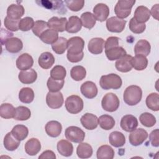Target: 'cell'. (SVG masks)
Instances as JSON below:
<instances>
[{
	"label": "cell",
	"mask_w": 159,
	"mask_h": 159,
	"mask_svg": "<svg viewBox=\"0 0 159 159\" xmlns=\"http://www.w3.org/2000/svg\"><path fill=\"white\" fill-rule=\"evenodd\" d=\"M129 29L131 32H132L134 34H141L146 29V25L145 24H140L138 23L135 19L132 17L129 22Z\"/></svg>",
	"instance_id": "48"
},
{
	"label": "cell",
	"mask_w": 159,
	"mask_h": 159,
	"mask_svg": "<svg viewBox=\"0 0 159 159\" xmlns=\"http://www.w3.org/2000/svg\"><path fill=\"white\" fill-rule=\"evenodd\" d=\"M120 101L118 97L112 93H107L104 96L101 101V106L104 110L107 112H114L119 107Z\"/></svg>",
	"instance_id": "6"
},
{
	"label": "cell",
	"mask_w": 159,
	"mask_h": 159,
	"mask_svg": "<svg viewBox=\"0 0 159 159\" xmlns=\"http://www.w3.org/2000/svg\"><path fill=\"white\" fill-rule=\"evenodd\" d=\"M4 44L7 51L12 53H18L23 48L22 40L17 37H11L8 39Z\"/></svg>",
	"instance_id": "22"
},
{
	"label": "cell",
	"mask_w": 159,
	"mask_h": 159,
	"mask_svg": "<svg viewBox=\"0 0 159 159\" xmlns=\"http://www.w3.org/2000/svg\"><path fill=\"white\" fill-rule=\"evenodd\" d=\"M76 154L80 158H88L93 155L92 147L88 143H80L76 148Z\"/></svg>",
	"instance_id": "33"
},
{
	"label": "cell",
	"mask_w": 159,
	"mask_h": 159,
	"mask_svg": "<svg viewBox=\"0 0 159 159\" xmlns=\"http://www.w3.org/2000/svg\"><path fill=\"white\" fill-rule=\"evenodd\" d=\"M81 27L82 23L81 19L78 16H73L69 17L66 25V30L68 33H76L81 29Z\"/></svg>",
	"instance_id": "26"
},
{
	"label": "cell",
	"mask_w": 159,
	"mask_h": 159,
	"mask_svg": "<svg viewBox=\"0 0 159 159\" xmlns=\"http://www.w3.org/2000/svg\"><path fill=\"white\" fill-rule=\"evenodd\" d=\"M142 91L140 87L137 85H130L124 91L123 99L129 106H135L142 99Z\"/></svg>",
	"instance_id": "2"
},
{
	"label": "cell",
	"mask_w": 159,
	"mask_h": 159,
	"mask_svg": "<svg viewBox=\"0 0 159 159\" xmlns=\"http://www.w3.org/2000/svg\"><path fill=\"white\" fill-rule=\"evenodd\" d=\"M93 15L96 20L103 22L109 15V8L105 4L98 3L93 8Z\"/></svg>",
	"instance_id": "15"
},
{
	"label": "cell",
	"mask_w": 159,
	"mask_h": 159,
	"mask_svg": "<svg viewBox=\"0 0 159 159\" xmlns=\"http://www.w3.org/2000/svg\"><path fill=\"white\" fill-rule=\"evenodd\" d=\"M105 53L107 58L110 61L118 60L122 57L127 54L125 50L122 47H119V46H117L108 50H106Z\"/></svg>",
	"instance_id": "30"
},
{
	"label": "cell",
	"mask_w": 159,
	"mask_h": 159,
	"mask_svg": "<svg viewBox=\"0 0 159 159\" xmlns=\"http://www.w3.org/2000/svg\"><path fill=\"white\" fill-rule=\"evenodd\" d=\"M39 66L43 69L47 70L52 66L55 63V58L53 55L48 52L42 53L38 59Z\"/></svg>",
	"instance_id": "25"
},
{
	"label": "cell",
	"mask_w": 159,
	"mask_h": 159,
	"mask_svg": "<svg viewBox=\"0 0 159 159\" xmlns=\"http://www.w3.org/2000/svg\"><path fill=\"white\" fill-rule=\"evenodd\" d=\"M1 43L4 44L5 42L7 41V40L11 37H12L13 34L9 30H7L6 29H4L3 28H1Z\"/></svg>",
	"instance_id": "55"
},
{
	"label": "cell",
	"mask_w": 159,
	"mask_h": 159,
	"mask_svg": "<svg viewBox=\"0 0 159 159\" xmlns=\"http://www.w3.org/2000/svg\"><path fill=\"white\" fill-rule=\"evenodd\" d=\"M84 41L80 37H73L68 40L67 58L71 63L80 61L84 57Z\"/></svg>",
	"instance_id": "1"
},
{
	"label": "cell",
	"mask_w": 159,
	"mask_h": 159,
	"mask_svg": "<svg viewBox=\"0 0 159 159\" xmlns=\"http://www.w3.org/2000/svg\"><path fill=\"white\" fill-rule=\"evenodd\" d=\"M65 2L68 8L74 12L80 11L84 5V0H66Z\"/></svg>",
	"instance_id": "51"
},
{
	"label": "cell",
	"mask_w": 159,
	"mask_h": 159,
	"mask_svg": "<svg viewBox=\"0 0 159 159\" xmlns=\"http://www.w3.org/2000/svg\"><path fill=\"white\" fill-rule=\"evenodd\" d=\"M104 40L100 37L91 39L88 42V49L90 53L94 55H98L102 52L104 47Z\"/></svg>",
	"instance_id": "18"
},
{
	"label": "cell",
	"mask_w": 159,
	"mask_h": 159,
	"mask_svg": "<svg viewBox=\"0 0 159 159\" xmlns=\"http://www.w3.org/2000/svg\"><path fill=\"white\" fill-rule=\"evenodd\" d=\"M146 105L147 107L153 111L159 110V96L157 93L150 94L146 98Z\"/></svg>",
	"instance_id": "41"
},
{
	"label": "cell",
	"mask_w": 159,
	"mask_h": 159,
	"mask_svg": "<svg viewBox=\"0 0 159 159\" xmlns=\"http://www.w3.org/2000/svg\"><path fill=\"white\" fill-rule=\"evenodd\" d=\"M20 141L17 140L11 134L8 132L4 137L3 143L4 148L8 151H14L19 146Z\"/></svg>",
	"instance_id": "32"
},
{
	"label": "cell",
	"mask_w": 159,
	"mask_h": 159,
	"mask_svg": "<svg viewBox=\"0 0 159 159\" xmlns=\"http://www.w3.org/2000/svg\"><path fill=\"white\" fill-rule=\"evenodd\" d=\"M150 16V11L146 6H139L136 8L133 17L138 23L145 24L149 20Z\"/></svg>",
	"instance_id": "19"
},
{
	"label": "cell",
	"mask_w": 159,
	"mask_h": 159,
	"mask_svg": "<svg viewBox=\"0 0 159 159\" xmlns=\"http://www.w3.org/2000/svg\"><path fill=\"white\" fill-rule=\"evenodd\" d=\"M86 75V71L84 67L77 65L73 66L70 71V76L73 80L76 81L83 80Z\"/></svg>",
	"instance_id": "44"
},
{
	"label": "cell",
	"mask_w": 159,
	"mask_h": 159,
	"mask_svg": "<svg viewBox=\"0 0 159 159\" xmlns=\"http://www.w3.org/2000/svg\"><path fill=\"white\" fill-rule=\"evenodd\" d=\"M25 10L22 5L18 4H11L7 9V16L12 19L19 20L24 14Z\"/></svg>",
	"instance_id": "21"
},
{
	"label": "cell",
	"mask_w": 159,
	"mask_h": 159,
	"mask_svg": "<svg viewBox=\"0 0 159 159\" xmlns=\"http://www.w3.org/2000/svg\"><path fill=\"white\" fill-rule=\"evenodd\" d=\"M19 100L25 104H29L32 102L34 99V91L29 87L22 88L19 93Z\"/></svg>",
	"instance_id": "38"
},
{
	"label": "cell",
	"mask_w": 159,
	"mask_h": 159,
	"mask_svg": "<svg viewBox=\"0 0 159 159\" xmlns=\"http://www.w3.org/2000/svg\"><path fill=\"white\" fill-rule=\"evenodd\" d=\"M81 125L87 130H94L98 125V117L91 113H86L80 119Z\"/></svg>",
	"instance_id": "14"
},
{
	"label": "cell",
	"mask_w": 159,
	"mask_h": 159,
	"mask_svg": "<svg viewBox=\"0 0 159 159\" xmlns=\"http://www.w3.org/2000/svg\"><path fill=\"white\" fill-rule=\"evenodd\" d=\"M131 64L132 68L137 71L145 70L148 65V60L147 57L142 55H135L132 58Z\"/></svg>",
	"instance_id": "31"
},
{
	"label": "cell",
	"mask_w": 159,
	"mask_h": 159,
	"mask_svg": "<svg viewBox=\"0 0 159 159\" xmlns=\"http://www.w3.org/2000/svg\"><path fill=\"white\" fill-rule=\"evenodd\" d=\"M45 129L48 136L51 137H57L61 132L62 126L58 121L50 120L46 124Z\"/></svg>",
	"instance_id": "23"
},
{
	"label": "cell",
	"mask_w": 159,
	"mask_h": 159,
	"mask_svg": "<svg viewBox=\"0 0 159 159\" xmlns=\"http://www.w3.org/2000/svg\"><path fill=\"white\" fill-rule=\"evenodd\" d=\"M40 39L47 44H53L58 39V34L52 29H47L39 37Z\"/></svg>",
	"instance_id": "35"
},
{
	"label": "cell",
	"mask_w": 159,
	"mask_h": 159,
	"mask_svg": "<svg viewBox=\"0 0 159 159\" xmlns=\"http://www.w3.org/2000/svg\"><path fill=\"white\" fill-rule=\"evenodd\" d=\"M58 153L64 157H70L73 154V146L71 143L66 140H61L57 143Z\"/></svg>",
	"instance_id": "28"
},
{
	"label": "cell",
	"mask_w": 159,
	"mask_h": 159,
	"mask_svg": "<svg viewBox=\"0 0 159 159\" xmlns=\"http://www.w3.org/2000/svg\"><path fill=\"white\" fill-rule=\"evenodd\" d=\"M64 99L62 93L58 92H48L46 96L47 106L51 109H58L63 104Z\"/></svg>",
	"instance_id": "9"
},
{
	"label": "cell",
	"mask_w": 159,
	"mask_h": 159,
	"mask_svg": "<svg viewBox=\"0 0 159 159\" xmlns=\"http://www.w3.org/2000/svg\"><path fill=\"white\" fill-rule=\"evenodd\" d=\"M11 132L17 140L22 141L27 137L29 134V130L26 126L18 124L15 125L12 128Z\"/></svg>",
	"instance_id": "36"
},
{
	"label": "cell",
	"mask_w": 159,
	"mask_h": 159,
	"mask_svg": "<svg viewBox=\"0 0 159 159\" xmlns=\"http://www.w3.org/2000/svg\"><path fill=\"white\" fill-rule=\"evenodd\" d=\"M150 50V43L145 39L139 40L134 47V53L135 55H142L146 57L149 55Z\"/></svg>",
	"instance_id": "27"
},
{
	"label": "cell",
	"mask_w": 159,
	"mask_h": 159,
	"mask_svg": "<svg viewBox=\"0 0 159 159\" xmlns=\"http://www.w3.org/2000/svg\"><path fill=\"white\" fill-rule=\"evenodd\" d=\"M81 21L82 25L88 29H91L96 24V20L93 15L90 12H85L81 16Z\"/></svg>",
	"instance_id": "42"
},
{
	"label": "cell",
	"mask_w": 159,
	"mask_h": 159,
	"mask_svg": "<svg viewBox=\"0 0 159 159\" xmlns=\"http://www.w3.org/2000/svg\"><path fill=\"white\" fill-rule=\"evenodd\" d=\"M140 123L145 127H152L156 124L155 117L149 112L142 113L139 117Z\"/></svg>",
	"instance_id": "46"
},
{
	"label": "cell",
	"mask_w": 159,
	"mask_h": 159,
	"mask_svg": "<svg viewBox=\"0 0 159 159\" xmlns=\"http://www.w3.org/2000/svg\"><path fill=\"white\" fill-rule=\"evenodd\" d=\"M48 28L47 22L42 20H39L35 22L34 25L32 28V32L37 37H40V35Z\"/></svg>",
	"instance_id": "49"
},
{
	"label": "cell",
	"mask_w": 159,
	"mask_h": 159,
	"mask_svg": "<svg viewBox=\"0 0 159 159\" xmlns=\"http://www.w3.org/2000/svg\"><path fill=\"white\" fill-rule=\"evenodd\" d=\"M115 124V120L109 115H102L98 118V124L104 130H109L112 129L114 127Z\"/></svg>",
	"instance_id": "37"
},
{
	"label": "cell",
	"mask_w": 159,
	"mask_h": 159,
	"mask_svg": "<svg viewBox=\"0 0 159 159\" xmlns=\"http://www.w3.org/2000/svg\"><path fill=\"white\" fill-rule=\"evenodd\" d=\"M119 38L117 37H108L104 43L105 50L119 46Z\"/></svg>",
	"instance_id": "53"
},
{
	"label": "cell",
	"mask_w": 159,
	"mask_h": 159,
	"mask_svg": "<svg viewBox=\"0 0 159 159\" xmlns=\"http://www.w3.org/2000/svg\"><path fill=\"white\" fill-rule=\"evenodd\" d=\"M65 135L68 140L75 143H81L84 139L85 133L78 127L70 126L66 129Z\"/></svg>",
	"instance_id": "7"
},
{
	"label": "cell",
	"mask_w": 159,
	"mask_h": 159,
	"mask_svg": "<svg viewBox=\"0 0 159 159\" xmlns=\"http://www.w3.org/2000/svg\"><path fill=\"white\" fill-rule=\"evenodd\" d=\"M84 104L83 99L77 95L68 96L65 101V108L70 114H76L83 109Z\"/></svg>",
	"instance_id": "5"
},
{
	"label": "cell",
	"mask_w": 159,
	"mask_h": 159,
	"mask_svg": "<svg viewBox=\"0 0 159 159\" xmlns=\"http://www.w3.org/2000/svg\"><path fill=\"white\" fill-rule=\"evenodd\" d=\"M126 20L113 16L106 20V25L107 30L111 32L120 33L124 30Z\"/></svg>",
	"instance_id": "8"
},
{
	"label": "cell",
	"mask_w": 159,
	"mask_h": 159,
	"mask_svg": "<svg viewBox=\"0 0 159 159\" xmlns=\"http://www.w3.org/2000/svg\"><path fill=\"white\" fill-rule=\"evenodd\" d=\"M20 19L19 20H15V19H12L6 16L4 19V26L7 28L8 30L11 31H17L19 28V23Z\"/></svg>",
	"instance_id": "52"
},
{
	"label": "cell",
	"mask_w": 159,
	"mask_h": 159,
	"mask_svg": "<svg viewBox=\"0 0 159 159\" xmlns=\"http://www.w3.org/2000/svg\"><path fill=\"white\" fill-rule=\"evenodd\" d=\"M39 159H44V158H50V159H55L56 155L55 153L52 150H45L41 153V155L39 157Z\"/></svg>",
	"instance_id": "56"
},
{
	"label": "cell",
	"mask_w": 159,
	"mask_h": 159,
	"mask_svg": "<svg viewBox=\"0 0 159 159\" xmlns=\"http://www.w3.org/2000/svg\"><path fill=\"white\" fill-rule=\"evenodd\" d=\"M67 19L66 17H58L56 16L50 18L48 22L47 25L48 28L54 30L57 32H62L66 30V25Z\"/></svg>",
	"instance_id": "12"
},
{
	"label": "cell",
	"mask_w": 159,
	"mask_h": 159,
	"mask_svg": "<svg viewBox=\"0 0 159 159\" xmlns=\"http://www.w3.org/2000/svg\"><path fill=\"white\" fill-rule=\"evenodd\" d=\"M41 149V143L36 138H32L25 144V151L29 155H36Z\"/></svg>",
	"instance_id": "24"
},
{
	"label": "cell",
	"mask_w": 159,
	"mask_h": 159,
	"mask_svg": "<svg viewBox=\"0 0 159 159\" xmlns=\"http://www.w3.org/2000/svg\"><path fill=\"white\" fill-rule=\"evenodd\" d=\"M81 94L88 99L94 98L98 94V88L96 84L92 81H86L83 83L81 87Z\"/></svg>",
	"instance_id": "13"
},
{
	"label": "cell",
	"mask_w": 159,
	"mask_h": 159,
	"mask_svg": "<svg viewBox=\"0 0 159 159\" xmlns=\"http://www.w3.org/2000/svg\"><path fill=\"white\" fill-rule=\"evenodd\" d=\"M159 130L156 129L152 131L149 135L150 142L153 147H158L159 146Z\"/></svg>",
	"instance_id": "54"
},
{
	"label": "cell",
	"mask_w": 159,
	"mask_h": 159,
	"mask_svg": "<svg viewBox=\"0 0 159 159\" xmlns=\"http://www.w3.org/2000/svg\"><path fill=\"white\" fill-rule=\"evenodd\" d=\"M34 20L30 17H25L21 19L19 23V28L22 31H28L33 28Z\"/></svg>",
	"instance_id": "50"
},
{
	"label": "cell",
	"mask_w": 159,
	"mask_h": 159,
	"mask_svg": "<svg viewBox=\"0 0 159 159\" xmlns=\"http://www.w3.org/2000/svg\"><path fill=\"white\" fill-rule=\"evenodd\" d=\"M135 3V0L118 1L114 7V12L117 17L122 19L127 17L130 14L132 7Z\"/></svg>",
	"instance_id": "4"
},
{
	"label": "cell",
	"mask_w": 159,
	"mask_h": 159,
	"mask_svg": "<svg viewBox=\"0 0 159 159\" xmlns=\"http://www.w3.org/2000/svg\"><path fill=\"white\" fill-rule=\"evenodd\" d=\"M132 58V57L130 55L126 54L125 55L117 60L115 63V66L117 70L122 73H127L130 71L132 68L131 64Z\"/></svg>",
	"instance_id": "16"
},
{
	"label": "cell",
	"mask_w": 159,
	"mask_h": 159,
	"mask_svg": "<svg viewBox=\"0 0 159 159\" xmlns=\"http://www.w3.org/2000/svg\"><path fill=\"white\" fill-rule=\"evenodd\" d=\"M120 125L124 130L130 132L134 130L138 126V120L134 116L127 114L122 117Z\"/></svg>",
	"instance_id": "11"
},
{
	"label": "cell",
	"mask_w": 159,
	"mask_h": 159,
	"mask_svg": "<svg viewBox=\"0 0 159 159\" xmlns=\"http://www.w3.org/2000/svg\"><path fill=\"white\" fill-rule=\"evenodd\" d=\"M158 9H159L158 4H156L153 6H152L151 11H150V14L156 20H158Z\"/></svg>",
	"instance_id": "57"
},
{
	"label": "cell",
	"mask_w": 159,
	"mask_h": 159,
	"mask_svg": "<svg viewBox=\"0 0 159 159\" xmlns=\"http://www.w3.org/2000/svg\"><path fill=\"white\" fill-rule=\"evenodd\" d=\"M34 60L30 55L27 53L21 54L17 58L16 66L20 70H27L30 69L33 66Z\"/></svg>",
	"instance_id": "17"
},
{
	"label": "cell",
	"mask_w": 159,
	"mask_h": 159,
	"mask_svg": "<svg viewBox=\"0 0 159 159\" xmlns=\"http://www.w3.org/2000/svg\"><path fill=\"white\" fill-rule=\"evenodd\" d=\"M109 141L112 146L118 148L124 145L125 143V137L122 132L114 131L110 134Z\"/></svg>",
	"instance_id": "29"
},
{
	"label": "cell",
	"mask_w": 159,
	"mask_h": 159,
	"mask_svg": "<svg viewBox=\"0 0 159 159\" xmlns=\"http://www.w3.org/2000/svg\"><path fill=\"white\" fill-rule=\"evenodd\" d=\"M68 48V40L63 37H60L52 45V48L57 54H63Z\"/></svg>",
	"instance_id": "39"
},
{
	"label": "cell",
	"mask_w": 159,
	"mask_h": 159,
	"mask_svg": "<svg viewBox=\"0 0 159 159\" xmlns=\"http://www.w3.org/2000/svg\"><path fill=\"white\" fill-rule=\"evenodd\" d=\"M64 85V80H55L51 77L48 78L47 86L50 92H58L62 89Z\"/></svg>",
	"instance_id": "47"
},
{
	"label": "cell",
	"mask_w": 159,
	"mask_h": 159,
	"mask_svg": "<svg viewBox=\"0 0 159 159\" xmlns=\"http://www.w3.org/2000/svg\"><path fill=\"white\" fill-rule=\"evenodd\" d=\"M66 75V69L61 65L55 66L50 71V77L55 80H64Z\"/></svg>",
	"instance_id": "45"
},
{
	"label": "cell",
	"mask_w": 159,
	"mask_h": 159,
	"mask_svg": "<svg viewBox=\"0 0 159 159\" xmlns=\"http://www.w3.org/2000/svg\"><path fill=\"white\" fill-rule=\"evenodd\" d=\"M114 149L107 145H104L99 147L96 156L98 159H112L114 157Z\"/></svg>",
	"instance_id": "34"
},
{
	"label": "cell",
	"mask_w": 159,
	"mask_h": 159,
	"mask_svg": "<svg viewBox=\"0 0 159 159\" xmlns=\"http://www.w3.org/2000/svg\"><path fill=\"white\" fill-rule=\"evenodd\" d=\"M16 108L9 103H3L0 106V116L4 119L14 118Z\"/></svg>",
	"instance_id": "40"
},
{
	"label": "cell",
	"mask_w": 159,
	"mask_h": 159,
	"mask_svg": "<svg viewBox=\"0 0 159 159\" xmlns=\"http://www.w3.org/2000/svg\"><path fill=\"white\" fill-rule=\"evenodd\" d=\"M148 133L142 128L135 129L132 131L129 137L130 143L133 146H139L142 144L147 139Z\"/></svg>",
	"instance_id": "10"
},
{
	"label": "cell",
	"mask_w": 159,
	"mask_h": 159,
	"mask_svg": "<svg viewBox=\"0 0 159 159\" xmlns=\"http://www.w3.org/2000/svg\"><path fill=\"white\" fill-rule=\"evenodd\" d=\"M122 84L121 78L115 73L102 75L99 80L100 86L105 90L118 89L121 87Z\"/></svg>",
	"instance_id": "3"
},
{
	"label": "cell",
	"mask_w": 159,
	"mask_h": 159,
	"mask_svg": "<svg viewBox=\"0 0 159 159\" xmlns=\"http://www.w3.org/2000/svg\"><path fill=\"white\" fill-rule=\"evenodd\" d=\"M31 116L30 109L25 106H19L16 108V112L14 119L17 120H27Z\"/></svg>",
	"instance_id": "43"
},
{
	"label": "cell",
	"mask_w": 159,
	"mask_h": 159,
	"mask_svg": "<svg viewBox=\"0 0 159 159\" xmlns=\"http://www.w3.org/2000/svg\"><path fill=\"white\" fill-rule=\"evenodd\" d=\"M18 78L19 81L24 84H32L36 81L37 78V73L35 70L30 68L19 72Z\"/></svg>",
	"instance_id": "20"
}]
</instances>
